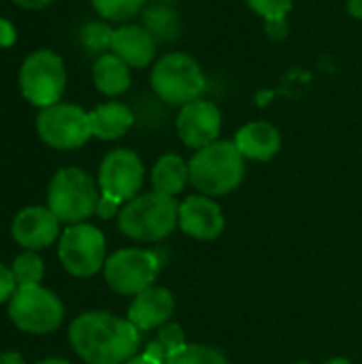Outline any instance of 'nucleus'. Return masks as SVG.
I'll return each mask as SVG.
<instances>
[{
	"label": "nucleus",
	"instance_id": "39",
	"mask_svg": "<svg viewBox=\"0 0 362 364\" xmlns=\"http://www.w3.org/2000/svg\"><path fill=\"white\" fill-rule=\"evenodd\" d=\"M294 364H309V363H294Z\"/></svg>",
	"mask_w": 362,
	"mask_h": 364
},
{
	"label": "nucleus",
	"instance_id": "25",
	"mask_svg": "<svg viewBox=\"0 0 362 364\" xmlns=\"http://www.w3.org/2000/svg\"><path fill=\"white\" fill-rule=\"evenodd\" d=\"M113 28L107 23V21H87L81 32H79V38H81V45L90 51V53H107V49H111V43H113Z\"/></svg>",
	"mask_w": 362,
	"mask_h": 364
},
{
	"label": "nucleus",
	"instance_id": "38",
	"mask_svg": "<svg viewBox=\"0 0 362 364\" xmlns=\"http://www.w3.org/2000/svg\"><path fill=\"white\" fill-rule=\"evenodd\" d=\"M154 4H175L177 0H151Z\"/></svg>",
	"mask_w": 362,
	"mask_h": 364
},
{
	"label": "nucleus",
	"instance_id": "27",
	"mask_svg": "<svg viewBox=\"0 0 362 364\" xmlns=\"http://www.w3.org/2000/svg\"><path fill=\"white\" fill-rule=\"evenodd\" d=\"M156 341H158V343L166 350V354L171 356V354H175L177 350H181V348L186 346V335H183V331H181L179 324H164V326L158 328Z\"/></svg>",
	"mask_w": 362,
	"mask_h": 364
},
{
	"label": "nucleus",
	"instance_id": "18",
	"mask_svg": "<svg viewBox=\"0 0 362 364\" xmlns=\"http://www.w3.org/2000/svg\"><path fill=\"white\" fill-rule=\"evenodd\" d=\"M92 136L100 141H117L134 126V113L124 102H105L90 111Z\"/></svg>",
	"mask_w": 362,
	"mask_h": 364
},
{
	"label": "nucleus",
	"instance_id": "1",
	"mask_svg": "<svg viewBox=\"0 0 362 364\" xmlns=\"http://www.w3.org/2000/svg\"><path fill=\"white\" fill-rule=\"evenodd\" d=\"M139 328L107 311H87L73 320L68 343L85 364H124L137 356Z\"/></svg>",
	"mask_w": 362,
	"mask_h": 364
},
{
	"label": "nucleus",
	"instance_id": "37",
	"mask_svg": "<svg viewBox=\"0 0 362 364\" xmlns=\"http://www.w3.org/2000/svg\"><path fill=\"white\" fill-rule=\"evenodd\" d=\"M324 364H352L348 358H331V360H326Z\"/></svg>",
	"mask_w": 362,
	"mask_h": 364
},
{
	"label": "nucleus",
	"instance_id": "32",
	"mask_svg": "<svg viewBox=\"0 0 362 364\" xmlns=\"http://www.w3.org/2000/svg\"><path fill=\"white\" fill-rule=\"evenodd\" d=\"M11 2H15L17 6H21V9H28V11H38V9H45V6H49L53 0H11Z\"/></svg>",
	"mask_w": 362,
	"mask_h": 364
},
{
	"label": "nucleus",
	"instance_id": "35",
	"mask_svg": "<svg viewBox=\"0 0 362 364\" xmlns=\"http://www.w3.org/2000/svg\"><path fill=\"white\" fill-rule=\"evenodd\" d=\"M124 364H158V363H154V360H149L145 354H141V356H134V358H130L128 363H124Z\"/></svg>",
	"mask_w": 362,
	"mask_h": 364
},
{
	"label": "nucleus",
	"instance_id": "8",
	"mask_svg": "<svg viewBox=\"0 0 362 364\" xmlns=\"http://www.w3.org/2000/svg\"><path fill=\"white\" fill-rule=\"evenodd\" d=\"M9 318L28 335H51L62 326L64 305L55 292L43 286H23L9 301Z\"/></svg>",
	"mask_w": 362,
	"mask_h": 364
},
{
	"label": "nucleus",
	"instance_id": "2",
	"mask_svg": "<svg viewBox=\"0 0 362 364\" xmlns=\"http://www.w3.org/2000/svg\"><path fill=\"white\" fill-rule=\"evenodd\" d=\"M190 183L203 196H226L235 192L245 177V158L235 141H215L198 151L188 162Z\"/></svg>",
	"mask_w": 362,
	"mask_h": 364
},
{
	"label": "nucleus",
	"instance_id": "36",
	"mask_svg": "<svg viewBox=\"0 0 362 364\" xmlns=\"http://www.w3.org/2000/svg\"><path fill=\"white\" fill-rule=\"evenodd\" d=\"M36 364H73L70 360H64V358H45V360H41V363Z\"/></svg>",
	"mask_w": 362,
	"mask_h": 364
},
{
	"label": "nucleus",
	"instance_id": "13",
	"mask_svg": "<svg viewBox=\"0 0 362 364\" xmlns=\"http://www.w3.org/2000/svg\"><path fill=\"white\" fill-rule=\"evenodd\" d=\"M60 224L62 222L55 218V213L49 207L30 205V207H23L13 218L11 237L26 252H41L60 239L62 235Z\"/></svg>",
	"mask_w": 362,
	"mask_h": 364
},
{
	"label": "nucleus",
	"instance_id": "23",
	"mask_svg": "<svg viewBox=\"0 0 362 364\" xmlns=\"http://www.w3.org/2000/svg\"><path fill=\"white\" fill-rule=\"evenodd\" d=\"M11 271L15 275L17 288H23V286H41V282L45 277V262L38 256V252H23V254H19L13 260Z\"/></svg>",
	"mask_w": 362,
	"mask_h": 364
},
{
	"label": "nucleus",
	"instance_id": "26",
	"mask_svg": "<svg viewBox=\"0 0 362 364\" xmlns=\"http://www.w3.org/2000/svg\"><path fill=\"white\" fill-rule=\"evenodd\" d=\"M247 6L260 15L265 21H280L286 19V15L290 13L294 0H245Z\"/></svg>",
	"mask_w": 362,
	"mask_h": 364
},
{
	"label": "nucleus",
	"instance_id": "29",
	"mask_svg": "<svg viewBox=\"0 0 362 364\" xmlns=\"http://www.w3.org/2000/svg\"><path fill=\"white\" fill-rule=\"evenodd\" d=\"M119 209H122V205H119L117 200L107 198V196L100 194V200H98V207H96V215H98L100 220H109V218H113V215H119Z\"/></svg>",
	"mask_w": 362,
	"mask_h": 364
},
{
	"label": "nucleus",
	"instance_id": "31",
	"mask_svg": "<svg viewBox=\"0 0 362 364\" xmlns=\"http://www.w3.org/2000/svg\"><path fill=\"white\" fill-rule=\"evenodd\" d=\"M267 30H269V36L271 38H284L286 36V30H288V23H286V19L267 21Z\"/></svg>",
	"mask_w": 362,
	"mask_h": 364
},
{
	"label": "nucleus",
	"instance_id": "10",
	"mask_svg": "<svg viewBox=\"0 0 362 364\" xmlns=\"http://www.w3.org/2000/svg\"><path fill=\"white\" fill-rule=\"evenodd\" d=\"M160 271V260L149 250L126 247L111 254L102 267L107 286L124 296H137L154 286Z\"/></svg>",
	"mask_w": 362,
	"mask_h": 364
},
{
	"label": "nucleus",
	"instance_id": "3",
	"mask_svg": "<svg viewBox=\"0 0 362 364\" xmlns=\"http://www.w3.org/2000/svg\"><path fill=\"white\" fill-rule=\"evenodd\" d=\"M179 226V203L158 192L139 194L128 200L117 215V228L124 237L139 243H156L173 235Z\"/></svg>",
	"mask_w": 362,
	"mask_h": 364
},
{
	"label": "nucleus",
	"instance_id": "22",
	"mask_svg": "<svg viewBox=\"0 0 362 364\" xmlns=\"http://www.w3.org/2000/svg\"><path fill=\"white\" fill-rule=\"evenodd\" d=\"M94 11L115 23H130L134 17H139L145 9L147 0H90Z\"/></svg>",
	"mask_w": 362,
	"mask_h": 364
},
{
	"label": "nucleus",
	"instance_id": "30",
	"mask_svg": "<svg viewBox=\"0 0 362 364\" xmlns=\"http://www.w3.org/2000/svg\"><path fill=\"white\" fill-rule=\"evenodd\" d=\"M15 41H17L15 26L9 19L0 17V47H13Z\"/></svg>",
	"mask_w": 362,
	"mask_h": 364
},
{
	"label": "nucleus",
	"instance_id": "7",
	"mask_svg": "<svg viewBox=\"0 0 362 364\" xmlns=\"http://www.w3.org/2000/svg\"><path fill=\"white\" fill-rule=\"evenodd\" d=\"M58 258L68 275L79 279L94 277L107 262L105 235L87 222L70 224L58 239Z\"/></svg>",
	"mask_w": 362,
	"mask_h": 364
},
{
	"label": "nucleus",
	"instance_id": "5",
	"mask_svg": "<svg viewBox=\"0 0 362 364\" xmlns=\"http://www.w3.org/2000/svg\"><path fill=\"white\" fill-rule=\"evenodd\" d=\"M149 81L154 94L173 107L198 100L207 90V77L201 64L183 51H171L158 58L151 66Z\"/></svg>",
	"mask_w": 362,
	"mask_h": 364
},
{
	"label": "nucleus",
	"instance_id": "4",
	"mask_svg": "<svg viewBox=\"0 0 362 364\" xmlns=\"http://www.w3.org/2000/svg\"><path fill=\"white\" fill-rule=\"evenodd\" d=\"M100 200L98 181L83 168H60L47 188V207L62 224H81L96 213Z\"/></svg>",
	"mask_w": 362,
	"mask_h": 364
},
{
	"label": "nucleus",
	"instance_id": "16",
	"mask_svg": "<svg viewBox=\"0 0 362 364\" xmlns=\"http://www.w3.org/2000/svg\"><path fill=\"white\" fill-rule=\"evenodd\" d=\"M156 38L139 23H122L113 32L111 53L130 68H147L156 58Z\"/></svg>",
	"mask_w": 362,
	"mask_h": 364
},
{
	"label": "nucleus",
	"instance_id": "12",
	"mask_svg": "<svg viewBox=\"0 0 362 364\" xmlns=\"http://www.w3.org/2000/svg\"><path fill=\"white\" fill-rule=\"evenodd\" d=\"M175 128L181 143L198 151L218 141L222 130V113L218 105H213L211 100L198 98L179 109Z\"/></svg>",
	"mask_w": 362,
	"mask_h": 364
},
{
	"label": "nucleus",
	"instance_id": "28",
	"mask_svg": "<svg viewBox=\"0 0 362 364\" xmlns=\"http://www.w3.org/2000/svg\"><path fill=\"white\" fill-rule=\"evenodd\" d=\"M15 290H17V282H15L11 267L0 262V303H9Z\"/></svg>",
	"mask_w": 362,
	"mask_h": 364
},
{
	"label": "nucleus",
	"instance_id": "33",
	"mask_svg": "<svg viewBox=\"0 0 362 364\" xmlns=\"http://www.w3.org/2000/svg\"><path fill=\"white\" fill-rule=\"evenodd\" d=\"M0 364H26V360L17 352H2L0 354Z\"/></svg>",
	"mask_w": 362,
	"mask_h": 364
},
{
	"label": "nucleus",
	"instance_id": "19",
	"mask_svg": "<svg viewBox=\"0 0 362 364\" xmlns=\"http://www.w3.org/2000/svg\"><path fill=\"white\" fill-rule=\"evenodd\" d=\"M190 181V166L177 154H164L151 168V186L154 192L164 196H177Z\"/></svg>",
	"mask_w": 362,
	"mask_h": 364
},
{
	"label": "nucleus",
	"instance_id": "14",
	"mask_svg": "<svg viewBox=\"0 0 362 364\" xmlns=\"http://www.w3.org/2000/svg\"><path fill=\"white\" fill-rule=\"evenodd\" d=\"M179 228L192 239L213 241L224 232L226 220L218 203H213L209 196L196 194L179 203Z\"/></svg>",
	"mask_w": 362,
	"mask_h": 364
},
{
	"label": "nucleus",
	"instance_id": "21",
	"mask_svg": "<svg viewBox=\"0 0 362 364\" xmlns=\"http://www.w3.org/2000/svg\"><path fill=\"white\" fill-rule=\"evenodd\" d=\"M141 26L156 43H173L181 34V17L173 4H149L141 13Z\"/></svg>",
	"mask_w": 362,
	"mask_h": 364
},
{
	"label": "nucleus",
	"instance_id": "34",
	"mask_svg": "<svg viewBox=\"0 0 362 364\" xmlns=\"http://www.w3.org/2000/svg\"><path fill=\"white\" fill-rule=\"evenodd\" d=\"M348 11H350L352 17L362 19V0H350V2H348Z\"/></svg>",
	"mask_w": 362,
	"mask_h": 364
},
{
	"label": "nucleus",
	"instance_id": "15",
	"mask_svg": "<svg viewBox=\"0 0 362 364\" xmlns=\"http://www.w3.org/2000/svg\"><path fill=\"white\" fill-rule=\"evenodd\" d=\"M175 311V299L169 288L149 286L137 294L128 307V318L139 331H154L169 324V318Z\"/></svg>",
	"mask_w": 362,
	"mask_h": 364
},
{
	"label": "nucleus",
	"instance_id": "6",
	"mask_svg": "<svg viewBox=\"0 0 362 364\" xmlns=\"http://www.w3.org/2000/svg\"><path fill=\"white\" fill-rule=\"evenodd\" d=\"M19 90L21 96L38 109L60 102L66 90V66L62 55L51 49L32 51L19 68Z\"/></svg>",
	"mask_w": 362,
	"mask_h": 364
},
{
	"label": "nucleus",
	"instance_id": "11",
	"mask_svg": "<svg viewBox=\"0 0 362 364\" xmlns=\"http://www.w3.org/2000/svg\"><path fill=\"white\" fill-rule=\"evenodd\" d=\"M145 179V166L137 151L132 149H113L109 151L98 168V188L107 198L117 200L119 205L139 196V190Z\"/></svg>",
	"mask_w": 362,
	"mask_h": 364
},
{
	"label": "nucleus",
	"instance_id": "17",
	"mask_svg": "<svg viewBox=\"0 0 362 364\" xmlns=\"http://www.w3.org/2000/svg\"><path fill=\"white\" fill-rule=\"evenodd\" d=\"M235 145L245 160L267 162L282 149V134L269 122H250L235 134Z\"/></svg>",
	"mask_w": 362,
	"mask_h": 364
},
{
	"label": "nucleus",
	"instance_id": "9",
	"mask_svg": "<svg viewBox=\"0 0 362 364\" xmlns=\"http://www.w3.org/2000/svg\"><path fill=\"white\" fill-rule=\"evenodd\" d=\"M36 134L51 149H77L92 139L90 113L73 102H55L36 115Z\"/></svg>",
	"mask_w": 362,
	"mask_h": 364
},
{
	"label": "nucleus",
	"instance_id": "24",
	"mask_svg": "<svg viewBox=\"0 0 362 364\" xmlns=\"http://www.w3.org/2000/svg\"><path fill=\"white\" fill-rule=\"evenodd\" d=\"M166 364H226L220 350L203 343H186L181 350L169 356Z\"/></svg>",
	"mask_w": 362,
	"mask_h": 364
},
{
	"label": "nucleus",
	"instance_id": "20",
	"mask_svg": "<svg viewBox=\"0 0 362 364\" xmlns=\"http://www.w3.org/2000/svg\"><path fill=\"white\" fill-rule=\"evenodd\" d=\"M92 79H94L96 90L111 98L124 94L132 83L130 66L124 64L115 53L98 55V60L94 62V68H92Z\"/></svg>",
	"mask_w": 362,
	"mask_h": 364
}]
</instances>
